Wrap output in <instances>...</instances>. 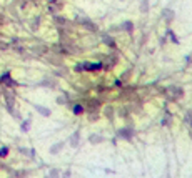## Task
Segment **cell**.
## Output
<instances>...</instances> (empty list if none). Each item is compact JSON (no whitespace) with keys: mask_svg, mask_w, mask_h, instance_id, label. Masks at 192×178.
I'll list each match as a JSON object with an SVG mask.
<instances>
[{"mask_svg":"<svg viewBox=\"0 0 192 178\" xmlns=\"http://www.w3.org/2000/svg\"><path fill=\"white\" fill-rule=\"evenodd\" d=\"M0 82H2V83H5V85H15V82L10 78L9 73H3V75L0 77Z\"/></svg>","mask_w":192,"mask_h":178,"instance_id":"cell-1","label":"cell"},{"mask_svg":"<svg viewBox=\"0 0 192 178\" xmlns=\"http://www.w3.org/2000/svg\"><path fill=\"white\" fill-rule=\"evenodd\" d=\"M35 108H37V111H39V113L45 115V117H48V115H50V110L45 108V107H42V105H35Z\"/></svg>","mask_w":192,"mask_h":178,"instance_id":"cell-2","label":"cell"},{"mask_svg":"<svg viewBox=\"0 0 192 178\" xmlns=\"http://www.w3.org/2000/svg\"><path fill=\"white\" fill-rule=\"evenodd\" d=\"M60 148H64V143H55L54 147L50 148V153H59Z\"/></svg>","mask_w":192,"mask_h":178,"instance_id":"cell-3","label":"cell"},{"mask_svg":"<svg viewBox=\"0 0 192 178\" xmlns=\"http://www.w3.org/2000/svg\"><path fill=\"white\" fill-rule=\"evenodd\" d=\"M72 111H73V113H75V115H80V113H82V111H84V107H82V105H73Z\"/></svg>","mask_w":192,"mask_h":178,"instance_id":"cell-4","label":"cell"},{"mask_svg":"<svg viewBox=\"0 0 192 178\" xmlns=\"http://www.w3.org/2000/svg\"><path fill=\"white\" fill-rule=\"evenodd\" d=\"M119 133H120L122 136H124V138H130V136H132V135H130L132 131H130V130H127V128H124V130H120Z\"/></svg>","mask_w":192,"mask_h":178,"instance_id":"cell-5","label":"cell"},{"mask_svg":"<svg viewBox=\"0 0 192 178\" xmlns=\"http://www.w3.org/2000/svg\"><path fill=\"white\" fill-rule=\"evenodd\" d=\"M9 155V147H0V158Z\"/></svg>","mask_w":192,"mask_h":178,"instance_id":"cell-6","label":"cell"},{"mask_svg":"<svg viewBox=\"0 0 192 178\" xmlns=\"http://www.w3.org/2000/svg\"><path fill=\"white\" fill-rule=\"evenodd\" d=\"M172 15H174V12L172 10H164V17H165V20H172Z\"/></svg>","mask_w":192,"mask_h":178,"instance_id":"cell-7","label":"cell"},{"mask_svg":"<svg viewBox=\"0 0 192 178\" xmlns=\"http://www.w3.org/2000/svg\"><path fill=\"white\" fill-rule=\"evenodd\" d=\"M122 27H124V30H127V32H132V27H134V23H132V22H125Z\"/></svg>","mask_w":192,"mask_h":178,"instance_id":"cell-8","label":"cell"},{"mask_svg":"<svg viewBox=\"0 0 192 178\" xmlns=\"http://www.w3.org/2000/svg\"><path fill=\"white\" fill-rule=\"evenodd\" d=\"M28 128H30V120H25L22 123V131H28Z\"/></svg>","mask_w":192,"mask_h":178,"instance_id":"cell-9","label":"cell"},{"mask_svg":"<svg viewBox=\"0 0 192 178\" xmlns=\"http://www.w3.org/2000/svg\"><path fill=\"white\" fill-rule=\"evenodd\" d=\"M70 143L75 147L77 143H79V133H73V136H72V140H70Z\"/></svg>","mask_w":192,"mask_h":178,"instance_id":"cell-10","label":"cell"},{"mask_svg":"<svg viewBox=\"0 0 192 178\" xmlns=\"http://www.w3.org/2000/svg\"><path fill=\"white\" fill-rule=\"evenodd\" d=\"M95 107H99V102H97V100H92V102H90V108H89V110H97Z\"/></svg>","mask_w":192,"mask_h":178,"instance_id":"cell-11","label":"cell"},{"mask_svg":"<svg viewBox=\"0 0 192 178\" xmlns=\"http://www.w3.org/2000/svg\"><path fill=\"white\" fill-rule=\"evenodd\" d=\"M169 35H170V38H172V42H174V43H179V40H177V37H175V35L172 34V30H169Z\"/></svg>","mask_w":192,"mask_h":178,"instance_id":"cell-12","label":"cell"},{"mask_svg":"<svg viewBox=\"0 0 192 178\" xmlns=\"http://www.w3.org/2000/svg\"><path fill=\"white\" fill-rule=\"evenodd\" d=\"M92 142H94V143H97V142H104V138H102V136H94Z\"/></svg>","mask_w":192,"mask_h":178,"instance_id":"cell-13","label":"cell"},{"mask_svg":"<svg viewBox=\"0 0 192 178\" xmlns=\"http://www.w3.org/2000/svg\"><path fill=\"white\" fill-rule=\"evenodd\" d=\"M48 176H59V170H50V175Z\"/></svg>","mask_w":192,"mask_h":178,"instance_id":"cell-14","label":"cell"},{"mask_svg":"<svg viewBox=\"0 0 192 178\" xmlns=\"http://www.w3.org/2000/svg\"><path fill=\"white\" fill-rule=\"evenodd\" d=\"M0 48H7V43H0Z\"/></svg>","mask_w":192,"mask_h":178,"instance_id":"cell-15","label":"cell"}]
</instances>
